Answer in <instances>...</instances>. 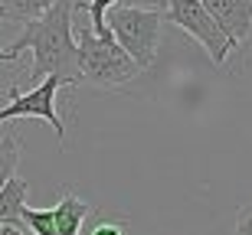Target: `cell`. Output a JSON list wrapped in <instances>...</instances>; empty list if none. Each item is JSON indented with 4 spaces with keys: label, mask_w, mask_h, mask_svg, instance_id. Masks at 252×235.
I'll return each instance as SVG.
<instances>
[{
    "label": "cell",
    "mask_w": 252,
    "mask_h": 235,
    "mask_svg": "<svg viewBox=\"0 0 252 235\" xmlns=\"http://www.w3.org/2000/svg\"><path fill=\"white\" fill-rule=\"evenodd\" d=\"M72 0H56L39 20L27 23L20 36L7 46L13 59H20L27 49H33L30 78H59L63 85H79V49L72 36Z\"/></svg>",
    "instance_id": "6da1fadb"
},
{
    "label": "cell",
    "mask_w": 252,
    "mask_h": 235,
    "mask_svg": "<svg viewBox=\"0 0 252 235\" xmlns=\"http://www.w3.org/2000/svg\"><path fill=\"white\" fill-rule=\"evenodd\" d=\"M105 17H108L105 26H108L112 39L128 52L131 62H134L141 72L154 66L158 49H160V33H164V13L115 3Z\"/></svg>",
    "instance_id": "7a4b0ae2"
},
{
    "label": "cell",
    "mask_w": 252,
    "mask_h": 235,
    "mask_svg": "<svg viewBox=\"0 0 252 235\" xmlns=\"http://www.w3.org/2000/svg\"><path fill=\"white\" fill-rule=\"evenodd\" d=\"M75 49H79V82H85V85L122 88V85L134 82L141 76V69L131 62L128 52L112 36L98 39L89 26H82V33L75 39Z\"/></svg>",
    "instance_id": "3957f363"
},
{
    "label": "cell",
    "mask_w": 252,
    "mask_h": 235,
    "mask_svg": "<svg viewBox=\"0 0 252 235\" xmlns=\"http://www.w3.org/2000/svg\"><path fill=\"white\" fill-rule=\"evenodd\" d=\"M164 20L180 26L187 36H193L203 52L213 59V66H223L226 56L233 52V43L226 39V33L216 26V20L203 10L200 0H167V10H164Z\"/></svg>",
    "instance_id": "277c9868"
},
{
    "label": "cell",
    "mask_w": 252,
    "mask_h": 235,
    "mask_svg": "<svg viewBox=\"0 0 252 235\" xmlns=\"http://www.w3.org/2000/svg\"><path fill=\"white\" fill-rule=\"evenodd\" d=\"M63 88L59 78H43L39 85H33L30 92H20L10 85L7 95H10V104L0 108V121H13V118H39L46 121L53 131H56V141L59 147L65 151V124L56 111V92Z\"/></svg>",
    "instance_id": "5b68a950"
},
{
    "label": "cell",
    "mask_w": 252,
    "mask_h": 235,
    "mask_svg": "<svg viewBox=\"0 0 252 235\" xmlns=\"http://www.w3.org/2000/svg\"><path fill=\"white\" fill-rule=\"evenodd\" d=\"M203 10L216 20V26L226 33V39L243 46L252 33V0H200Z\"/></svg>",
    "instance_id": "8992f818"
},
{
    "label": "cell",
    "mask_w": 252,
    "mask_h": 235,
    "mask_svg": "<svg viewBox=\"0 0 252 235\" xmlns=\"http://www.w3.org/2000/svg\"><path fill=\"white\" fill-rule=\"evenodd\" d=\"M92 206L75 193H63L59 203L53 206V222H56V235H79L89 219Z\"/></svg>",
    "instance_id": "52a82bcc"
},
{
    "label": "cell",
    "mask_w": 252,
    "mask_h": 235,
    "mask_svg": "<svg viewBox=\"0 0 252 235\" xmlns=\"http://www.w3.org/2000/svg\"><path fill=\"white\" fill-rule=\"evenodd\" d=\"M27 196L30 183L23 177H13L3 183V189H0V222L3 226H20V212L27 209Z\"/></svg>",
    "instance_id": "ba28073f"
},
{
    "label": "cell",
    "mask_w": 252,
    "mask_h": 235,
    "mask_svg": "<svg viewBox=\"0 0 252 235\" xmlns=\"http://www.w3.org/2000/svg\"><path fill=\"white\" fill-rule=\"evenodd\" d=\"M53 3H56V0H0V20L7 17V20H13V23H23V26H27V23L43 17Z\"/></svg>",
    "instance_id": "9c48e42d"
},
{
    "label": "cell",
    "mask_w": 252,
    "mask_h": 235,
    "mask_svg": "<svg viewBox=\"0 0 252 235\" xmlns=\"http://www.w3.org/2000/svg\"><path fill=\"white\" fill-rule=\"evenodd\" d=\"M20 154H23V147H20L17 137H3V141H0V189H3L7 180L17 177Z\"/></svg>",
    "instance_id": "30bf717a"
},
{
    "label": "cell",
    "mask_w": 252,
    "mask_h": 235,
    "mask_svg": "<svg viewBox=\"0 0 252 235\" xmlns=\"http://www.w3.org/2000/svg\"><path fill=\"white\" fill-rule=\"evenodd\" d=\"M118 0H89V3H79L82 7V13H89V29H92L98 39H108L112 33H108V26H105V13L115 7Z\"/></svg>",
    "instance_id": "8fae6325"
},
{
    "label": "cell",
    "mask_w": 252,
    "mask_h": 235,
    "mask_svg": "<svg viewBox=\"0 0 252 235\" xmlns=\"http://www.w3.org/2000/svg\"><path fill=\"white\" fill-rule=\"evenodd\" d=\"M20 226H27L30 235H56L53 209H23L20 212Z\"/></svg>",
    "instance_id": "7c38bea8"
},
{
    "label": "cell",
    "mask_w": 252,
    "mask_h": 235,
    "mask_svg": "<svg viewBox=\"0 0 252 235\" xmlns=\"http://www.w3.org/2000/svg\"><path fill=\"white\" fill-rule=\"evenodd\" d=\"M92 235H125V222L122 219H102L92 229Z\"/></svg>",
    "instance_id": "4fadbf2b"
},
{
    "label": "cell",
    "mask_w": 252,
    "mask_h": 235,
    "mask_svg": "<svg viewBox=\"0 0 252 235\" xmlns=\"http://www.w3.org/2000/svg\"><path fill=\"white\" fill-rule=\"evenodd\" d=\"M236 235H252V206H246L239 212V222H236Z\"/></svg>",
    "instance_id": "5bb4252c"
},
{
    "label": "cell",
    "mask_w": 252,
    "mask_h": 235,
    "mask_svg": "<svg viewBox=\"0 0 252 235\" xmlns=\"http://www.w3.org/2000/svg\"><path fill=\"white\" fill-rule=\"evenodd\" d=\"M125 7H141V10H158V13H164L167 10V0H128Z\"/></svg>",
    "instance_id": "9a60e30c"
},
{
    "label": "cell",
    "mask_w": 252,
    "mask_h": 235,
    "mask_svg": "<svg viewBox=\"0 0 252 235\" xmlns=\"http://www.w3.org/2000/svg\"><path fill=\"white\" fill-rule=\"evenodd\" d=\"M0 235H30V232L23 226H3V229H0Z\"/></svg>",
    "instance_id": "2e32d148"
},
{
    "label": "cell",
    "mask_w": 252,
    "mask_h": 235,
    "mask_svg": "<svg viewBox=\"0 0 252 235\" xmlns=\"http://www.w3.org/2000/svg\"><path fill=\"white\" fill-rule=\"evenodd\" d=\"M0 62H17V59H13V56H10V52H7V49L0 46Z\"/></svg>",
    "instance_id": "e0dca14e"
},
{
    "label": "cell",
    "mask_w": 252,
    "mask_h": 235,
    "mask_svg": "<svg viewBox=\"0 0 252 235\" xmlns=\"http://www.w3.org/2000/svg\"><path fill=\"white\" fill-rule=\"evenodd\" d=\"M0 229H3V222H0Z\"/></svg>",
    "instance_id": "ac0fdd59"
}]
</instances>
